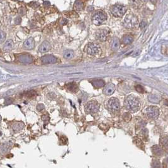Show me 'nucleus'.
Masks as SVG:
<instances>
[{
  "label": "nucleus",
  "instance_id": "37",
  "mask_svg": "<svg viewBox=\"0 0 168 168\" xmlns=\"http://www.w3.org/2000/svg\"><path fill=\"white\" fill-rule=\"evenodd\" d=\"M12 102H13V100L12 99H11V98H8V99H6V100H5V102H4V104L5 105H9V104H11V103H12Z\"/></svg>",
  "mask_w": 168,
  "mask_h": 168
},
{
  "label": "nucleus",
  "instance_id": "34",
  "mask_svg": "<svg viewBox=\"0 0 168 168\" xmlns=\"http://www.w3.org/2000/svg\"><path fill=\"white\" fill-rule=\"evenodd\" d=\"M162 50L164 54L168 56V46H164L162 47Z\"/></svg>",
  "mask_w": 168,
  "mask_h": 168
},
{
  "label": "nucleus",
  "instance_id": "10",
  "mask_svg": "<svg viewBox=\"0 0 168 168\" xmlns=\"http://www.w3.org/2000/svg\"><path fill=\"white\" fill-rule=\"evenodd\" d=\"M41 62L43 64H54L57 62V58L53 55H45L41 57Z\"/></svg>",
  "mask_w": 168,
  "mask_h": 168
},
{
  "label": "nucleus",
  "instance_id": "15",
  "mask_svg": "<svg viewBox=\"0 0 168 168\" xmlns=\"http://www.w3.org/2000/svg\"><path fill=\"white\" fill-rule=\"evenodd\" d=\"M51 49V45L47 40H44L39 47V51L40 52L45 53L49 51Z\"/></svg>",
  "mask_w": 168,
  "mask_h": 168
},
{
  "label": "nucleus",
  "instance_id": "38",
  "mask_svg": "<svg viewBox=\"0 0 168 168\" xmlns=\"http://www.w3.org/2000/svg\"><path fill=\"white\" fill-rule=\"evenodd\" d=\"M15 23L17 25H19V24L21 23V18H20V17L16 18L15 19Z\"/></svg>",
  "mask_w": 168,
  "mask_h": 168
},
{
  "label": "nucleus",
  "instance_id": "28",
  "mask_svg": "<svg viewBox=\"0 0 168 168\" xmlns=\"http://www.w3.org/2000/svg\"><path fill=\"white\" fill-rule=\"evenodd\" d=\"M152 168H161V164L158 160H154L152 163Z\"/></svg>",
  "mask_w": 168,
  "mask_h": 168
},
{
  "label": "nucleus",
  "instance_id": "23",
  "mask_svg": "<svg viewBox=\"0 0 168 168\" xmlns=\"http://www.w3.org/2000/svg\"><path fill=\"white\" fill-rule=\"evenodd\" d=\"M63 57L65 59H71L74 57V52L70 50H65L63 54Z\"/></svg>",
  "mask_w": 168,
  "mask_h": 168
},
{
  "label": "nucleus",
  "instance_id": "12",
  "mask_svg": "<svg viewBox=\"0 0 168 168\" xmlns=\"http://www.w3.org/2000/svg\"><path fill=\"white\" fill-rule=\"evenodd\" d=\"M35 45V42L33 38H29L24 42L23 47L26 50H32Z\"/></svg>",
  "mask_w": 168,
  "mask_h": 168
},
{
  "label": "nucleus",
  "instance_id": "35",
  "mask_svg": "<svg viewBox=\"0 0 168 168\" xmlns=\"http://www.w3.org/2000/svg\"><path fill=\"white\" fill-rule=\"evenodd\" d=\"M43 108H44V105L42 104H39L37 106V109L39 111H42Z\"/></svg>",
  "mask_w": 168,
  "mask_h": 168
},
{
  "label": "nucleus",
  "instance_id": "33",
  "mask_svg": "<svg viewBox=\"0 0 168 168\" xmlns=\"http://www.w3.org/2000/svg\"><path fill=\"white\" fill-rule=\"evenodd\" d=\"M30 6H31V7H33L34 8H37V7H39V4L37 3V2H31L30 3Z\"/></svg>",
  "mask_w": 168,
  "mask_h": 168
},
{
  "label": "nucleus",
  "instance_id": "32",
  "mask_svg": "<svg viewBox=\"0 0 168 168\" xmlns=\"http://www.w3.org/2000/svg\"><path fill=\"white\" fill-rule=\"evenodd\" d=\"M18 13L21 16H23L26 13V10L24 8H20L18 10Z\"/></svg>",
  "mask_w": 168,
  "mask_h": 168
},
{
  "label": "nucleus",
  "instance_id": "3",
  "mask_svg": "<svg viewBox=\"0 0 168 168\" xmlns=\"http://www.w3.org/2000/svg\"><path fill=\"white\" fill-rule=\"evenodd\" d=\"M144 115L147 118L150 120H155L157 119L159 116V110L157 106H150L149 107H147L144 110Z\"/></svg>",
  "mask_w": 168,
  "mask_h": 168
},
{
  "label": "nucleus",
  "instance_id": "9",
  "mask_svg": "<svg viewBox=\"0 0 168 168\" xmlns=\"http://www.w3.org/2000/svg\"><path fill=\"white\" fill-rule=\"evenodd\" d=\"M100 108V105L96 101H91L88 103L85 107V111L87 113H95Z\"/></svg>",
  "mask_w": 168,
  "mask_h": 168
},
{
  "label": "nucleus",
  "instance_id": "6",
  "mask_svg": "<svg viewBox=\"0 0 168 168\" xmlns=\"http://www.w3.org/2000/svg\"><path fill=\"white\" fill-rule=\"evenodd\" d=\"M107 108L111 112H118L120 108V103L119 100L116 98H111L108 101L107 103Z\"/></svg>",
  "mask_w": 168,
  "mask_h": 168
},
{
  "label": "nucleus",
  "instance_id": "24",
  "mask_svg": "<svg viewBox=\"0 0 168 168\" xmlns=\"http://www.w3.org/2000/svg\"><path fill=\"white\" fill-rule=\"evenodd\" d=\"M111 47L113 50H117V49H118V47H119V41H118V40L117 38H114L113 39L111 43Z\"/></svg>",
  "mask_w": 168,
  "mask_h": 168
},
{
  "label": "nucleus",
  "instance_id": "39",
  "mask_svg": "<svg viewBox=\"0 0 168 168\" xmlns=\"http://www.w3.org/2000/svg\"><path fill=\"white\" fill-rule=\"evenodd\" d=\"M165 104L166 105H168V100H166V101Z\"/></svg>",
  "mask_w": 168,
  "mask_h": 168
},
{
  "label": "nucleus",
  "instance_id": "13",
  "mask_svg": "<svg viewBox=\"0 0 168 168\" xmlns=\"http://www.w3.org/2000/svg\"><path fill=\"white\" fill-rule=\"evenodd\" d=\"M160 147L163 150L168 152V136L167 135H162L159 140Z\"/></svg>",
  "mask_w": 168,
  "mask_h": 168
},
{
  "label": "nucleus",
  "instance_id": "26",
  "mask_svg": "<svg viewBox=\"0 0 168 168\" xmlns=\"http://www.w3.org/2000/svg\"><path fill=\"white\" fill-rule=\"evenodd\" d=\"M24 96L25 97L28 98H32L35 97L36 96V92L33 90L28 91H26V93H24Z\"/></svg>",
  "mask_w": 168,
  "mask_h": 168
},
{
  "label": "nucleus",
  "instance_id": "1",
  "mask_svg": "<svg viewBox=\"0 0 168 168\" xmlns=\"http://www.w3.org/2000/svg\"><path fill=\"white\" fill-rule=\"evenodd\" d=\"M125 108L131 112L135 113L139 111L140 107V103L139 99L133 95L126 96L124 103Z\"/></svg>",
  "mask_w": 168,
  "mask_h": 168
},
{
  "label": "nucleus",
  "instance_id": "14",
  "mask_svg": "<svg viewBox=\"0 0 168 168\" xmlns=\"http://www.w3.org/2000/svg\"><path fill=\"white\" fill-rule=\"evenodd\" d=\"M115 90V85L112 83H109L105 86L104 88H103V92L105 95H107V96H110V95H111L114 93Z\"/></svg>",
  "mask_w": 168,
  "mask_h": 168
},
{
  "label": "nucleus",
  "instance_id": "21",
  "mask_svg": "<svg viewBox=\"0 0 168 168\" xmlns=\"http://www.w3.org/2000/svg\"><path fill=\"white\" fill-rule=\"evenodd\" d=\"M133 141V142H134V144H135L139 148H140V149H144V146L143 142H142V140H141L140 138L134 137Z\"/></svg>",
  "mask_w": 168,
  "mask_h": 168
},
{
  "label": "nucleus",
  "instance_id": "2",
  "mask_svg": "<svg viewBox=\"0 0 168 168\" xmlns=\"http://www.w3.org/2000/svg\"><path fill=\"white\" fill-rule=\"evenodd\" d=\"M106 14L102 10H98L92 16V21L95 25L99 26L106 20Z\"/></svg>",
  "mask_w": 168,
  "mask_h": 168
},
{
  "label": "nucleus",
  "instance_id": "7",
  "mask_svg": "<svg viewBox=\"0 0 168 168\" xmlns=\"http://www.w3.org/2000/svg\"><path fill=\"white\" fill-rule=\"evenodd\" d=\"M126 11V7L123 5H120V4L112 6L110 8L111 13L115 17H122L125 15Z\"/></svg>",
  "mask_w": 168,
  "mask_h": 168
},
{
  "label": "nucleus",
  "instance_id": "4",
  "mask_svg": "<svg viewBox=\"0 0 168 168\" xmlns=\"http://www.w3.org/2000/svg\"><path fill=\"white\" fill-rule=\"evenodd\" d=\"M111 35V31L108 28H103L102 29L98 30L95 33L96 39L101 41V42H105Z\"/></svg>",
  "mask_w": 168,
  "mask_h": 168
},
{
  "label": "nucleus",
  "instance_id": "27",
  "mask_svg": "<svg viewBox=\"0 0 168 168\" xmlns=\"http://www.w3.org/2000/svg\"><path fill=\"white\" fill-rule=\"evenodd\" d=\"M123 118L125 122H129L132 119V116H131L130 114L129 113H125L123 115Z\"/></svg>",
  "mask_w": 168,
  "mask_h": 168
},
{
  "label": "nucleus",
  "instance_id": "17",
  "mask_svg": "<svg viewBox=\"0 0 168 168\" xmlns=\"http://www.w3.org/2000/svg\"><path fill=\"white\" fill-rule=\"evenodd\" d=\"M14 47V43L11 40H8L6 41L3 47V50L5 52H9Z\"/></svg>",
  "mask_w": 168,
  "mask_h": 168
},
{
  "label": "nucleus",
  "instance_id": "36",
  "mask_svg": "<svg viewBox=\"0 0 168 168\" xmlns=\"http://www.w3.org/2000/svg\"><path fill=\"white\" fill-rule=\"evenodd\" d=\"M67 22H68V21H67L66 19H64V18H63V19L60 21V23H61V25H66V24L67 23Z\"/></svg>",
  "mask_w": 168,
  "mask_h": 168
},
{
  "label": "nucleus",
  "instance_id": "22",
  "mask_svg": "<svg viewBox=\"0 0 168 168\" xmlns=\"http://www.w3.org/2000/svg\"><path fill=\"white\" fill-rule=\"evenodd\" d=\"M92 84L95 86V88H102L105 85L104 81L103 80H100V79H97V80H94L92 81Z\"/></svg>",
  "mask_w": 168,
  "mask_h": 168
},
{
  "label": "nucleus",
  "instance_id": "31",
  "mask_svg": "<svg viewBox=\"0 0 168 168\" xmlns=\"http://www.w3.org/2000/svg\"><path fill=\"white\" fill-rule=\"evenodd\" d=\"M163 168H168V157H166L163 161Z\"/></svg>",
  "mask_w": 168,
  "mask_h": 168
},
{
  "label": "nucleus",
  "instance_id": "20",
  "mask_svg": "<svg viewBox=\"0 0 168 168\" xmlns=\"http://www.w3.org/2000/svg\"><path fill=\"white\" fill-rule=\"evenodd\" d=\"M66 88L69 91L72 92V93H76L78 90V86L75 83H70L67 84Z\"/></svg>",
  "mask_w": 168,
  "mask_h": 168
},
{
  "label": "nucleus",
  "instance_id": "18",
  "mask_svg": "<svg viewBox=\"0 0 168 168\" xmlns=\"http://www.w3.org/2000/svg\"><path fill=\"white\" fill-rule=\"evenodd\" d=\"M133 37L131 35H126L123 37L122 39V40H121V42L124 45H127L130 44L133 42Z\"/></svg>",
  "mask_w": 168,
  "mask_h": 168
},
{
  "label": "nucleus",
  "instance_id": "29",
  "mask_svg": "<svg viewBox=\"0 0 168 168\" xmlns=\"http://www.w3.org/2000/svg\"><path fill=\"white\" fill-rule=\"evenodd\" d=\"M6 39V33L3 31H0V43L4 42Z\"/></svg>",
  "mask_w": 168,
  "mask_h": 168
},
{
  "label": "nucleus",
  "instance_id": "19",
  "mask_svg": "<svg viewBox=\"0 0 168 168\" xmlns=\"http://www.w3.org/2000/svg\"><path fill=\"white\" fill-rule=\"evenodd\" d=\"M74 9L76 11H80L83 10L84 3L82 0H77L74 4Z\"/></svg>",
  "mask_w": 168,
  "mask_h": 168
},
{
  "label": "nucleus",
  "instance_id": "8",
  "mask_svg": "<svg viewBox=\"0 0 168 168\" xmlns=\"http://www.w3.org/2000/svg\"><path fill=\"white\" fill-rule=\"evenodd\" d=\"M138 24V18L134 15H128L125 18L124 25L128 28H133L136 27Z\"/></svg>",
  "mask_w": 168,
  "mask_h": 168
},
{
  "label": "nucleus",
  "instance_id": "11",
  "mask_svg": "<svg viewBox=\"0 0 168 168\" xmlns=\"http://www.w3.org/2000/svg\"><path fill=\"white\" fill-rule=\"evenodd\" d=\"M19 62L23 64H30L33 62V58L29 54H21L18 56Z\"/></svg>",
  "mask_w": 168,
  "mask_h": 168
},
{
  "label": "nucleus",
  "instance_id": "16",
  "mask_svg": "<svg viewBox=\"0 0 168 168\" xmlns=\"http://www.w3.org/2000/svg\"><path fill=\"white\" fill-rule=\"evenodd\" d=\"M152 152L153 155L156 157H161L164 155V150L162 149L160 146H157V145L152 147Z\"/></svg>",
  "mask_w": 168,
  "mask_h": 168
},
{
  "label": "nucleus",
  "instance_id": "5",
  "mask_svg": "<svg viewBox=\"0 0 168 168\" xmlns=\"http://www.w3.org/2000/svg\"><path fill=\"white\" fill-rule=\"evenodd\" d=\"M84 50L88 54L91 56H97L101 51V48L97 43H89L85 47Z\"/></svg>",
  "mask_w": 168,
  "mask_h": 168
},
{
  "label": "nucleus",
  "instance_id": "30",
  "mask_svg": "<svg viewBox=\"0 0 168 168\" xmlns=\"http://www.w3.org/2000/svg\"><path fill=\"white\" fill-rule=\"evenodd\" d=\"M135 89L137 90V91H138L140 93H143L144 92V88L141 86V85H137V86H135Z\"/></svg>",
  "mask_w": 168,
  "mask_h": 168
},
{
  "label": "nucleus",
  "instance_id": "25",
  "mask_svg": "<svg viewBox=\"0 0 168 168\" xmlns=\"http://www.w3.org/2000/svg\"><path fill=\"white\" fill-rule=\"evenodd\" d=\"M23 126H24V125L23 123L18 122V123H16V124H15L13 126V128L14 129L15 131L17 132V131L21 130V129H23Z\"/></svg>",
  "mask_w": 168,
  "mask_h": 168
}]
</instances>
